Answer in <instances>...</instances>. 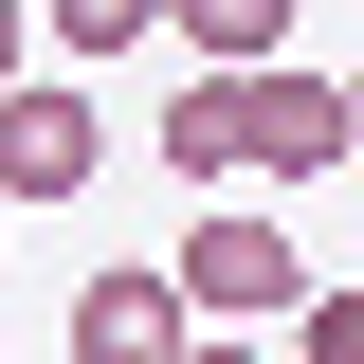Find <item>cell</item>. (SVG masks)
<instances>
[{
	"label": "cell",
	"mask_w": 364,
	"mask_h": 364,
	"mask_svg": "<svg viewBox=\"0 0 364 364\" xmlns=\"http://www.w3.org/2000/svg\"><path fill=\"white\" fill-rule=\"evenodd\" d=\"M164 291H182L200 328H273L291 291H310V255H291V219H255V200H219V219H200V237L164 255Z\"/></svg>",
	"instance_id": "6da1fadb"
},
{
	"label": "cell",
	"mask_w": 364,
	"mask_h": 364,
	"mask_svg": "<svg viewBox=\"0 0 364 364\" xmlns=\"http://www.w3.org/2000/svg\"><path fill=\"white\" fill-rule=\"evenodd\" d=\"M91 182H109V128H91V91L18 73V91H0V200H91Z\"/></svg>",
	"instance_id": "7a4b0ae2"
},
{
	"label": "cell",
	"mask_w": 364,
	"mask_h": 364,
	"mask_svg": "<svg viewBox=\"0 0 364 364\" xmlns=\"http://www.w3.org/2000/svg\"><path fill=\"white\" fill-rule=\"evenodd\" d=\"M237 109H255V182H328L346 164V73H310V55L237 73Z\"/></svg>",
	"instance_id": "3957f363"
},
{
	"label": "cell",
	"mask_w": 364,
	"mask_h": 364,
	"mask_svg": "<svg viewBox=\"0 0 364 364\" xmlns=\"http://www.w3.org/2000/svg\"><path fill=\"white\" fill-rule=\"evenodd\" d=\"M182 346H200V310L164 273H91L73 291V364H182Z\"/></svg>",
	"instance_id": "277c9868"
},
{
	"label": "cell",
	"mask_w": 364,
	"mask_h": 364,
	"mask_svg": "<svg viewBox=\"0 0 364 364\" xmlns=\"http://www.w3.org/2000/svg\"><path fill=\"white\" fill-rule=\"evenodd\" d=\"M146 164H182V182H255V109H237V73H182Z\"/></svg>",
	"instance_id": "5b68a950"
},
{
	"label": "cell",
	"mask_w": 364,
	"mask_h": 364,
	"mask_svg": "<svg viewBox=\"0 0 364 364\" xmlns=\"http://www.w3.org/2000/svg\"><path fill=\"white\" fill-rule=\"evenodd\" d=\"M164 37L200 55V73H273V55H291V0H164Z\"/></svg>",
	"instance_id": "8992f818"
},
{
	"label": "cell",
	"mask_w": 364,
	"mask_h": 364,
	"mask_svg": "<svg viewBox=\"0 0 364 364\" xmlns=\"http://www.w3.org/2000/svg\"><path fill=\"white\" fill-rule=\"evenodd\" d=\"M37 37H55V55H146L164 0H37Z\"/></svg>",
	"instance_id": "52a82bcc"
},
{
	"label": "cell",
	"mask_w": 364,
	"mask_h": 364,
	"mask_svg": "<svg viewBox=\"0 0 364 364\" xmlns=\"http://www.w3.org/2000/svg\"><path fill=\"white\" fill-rule=\"evenodd\" d=\"M291 364H364V291H291Z\"/></svg>",
	"instance_id": "ba28073f"
},
{
	"label": "cell",
	"mask_w": 364,
	"mask_h": 364,
	"mask_svg": "<svg viewBox=\"0 0 364 364\" xmlns=\"http://www.w3.org/2000/svg\"><path fill=\"white\" fill-rule=\"evenodd\" d=\"M18 73H37V0H0V91H18Z\"/></svg>",
	"instance_id": "9c48e42d"
},
{
	"label": "cell",
	"mask_w": 364,
	"mask_h": 364,
	"mask_svg": "<svg viewBox=\"0 0 364 364\" xmlns=\"http://www.w3.org/2000/svg\"><path fill=\"white\" fill-rule=\"evenodd\" d=\"M182 364H273V346H255V328H200V346H182Z\"/></svg>",
	"instance_id": "30bf717a"
},
{
	"label": "cell",
	"mask_w": 364,
	"mask_h": 364,
	"mask_svg": "<svg viewBox=\"0 0 364 364\" xmlns=\"http://www.w3.org/2000/svg\"><path fill=\"white\" fill-rule=\"evenodd\" d=\"M346 164H364V73H346Z\"/></svg>",
	"instance_id": "8fae6325"
},
{
	"label": "cell",
	"mask_w": 364,
	"mask_h": 364,
	"mask_svg": "<svg viewBox=\"0 0 364 364\" xmlns=\"http://www.w3.org/2000/svg\"><path fill=\"white\" fill-rule=\"evenodd\" d=\"M0 219H18V200H0Z\"/></svg>",
	"instance_id": "7c38bea8"
}]
</instances>
